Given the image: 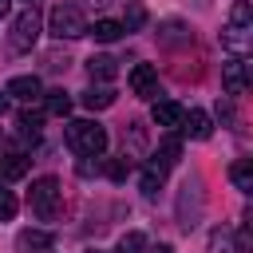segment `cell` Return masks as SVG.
<instances>
[{"mask_svg":"<svg viewBox=\"0 0 253 253\" xmlns=\"http://www.w3.org/2000/svg\"><path fill=\"white\" fill-rule=\"evenodd\" d=\"M67 146L75 154H87V158H99L107 150V126L91 123V119H75L67 123Z\"/></svg>","mask_w":253,"mask_h":253,"instance_id":"obj_1","label":"cell"},{"mask_svg":"<svg viewBox=\"0 0 253 253\" xmlns=\"http://www.w3.org/2000/svg\"><path fill=\"white\" fill-rule=\"evenodd\" d=\"M59 198H63V190H59V178H36L32 182V190H28V206H32V213L40 217V221H51L55 217V210H59Z\"/></svg>","mask_w":253,"mask_h":253,"instance_id":"obj_2","label":"cell"},{"mask_svg":"<svg viewBox=\"0 0 253 253\" xmlns=\"http://www.w3.org/2000/svg\"><path fill=\"white\" fill-rule=\"evenodd\" d=\"M47 32L55 40H75V36H87V20L75 4H55L47 12Z\"/></svg>","mask_w":253,"mask_h":253,"instance_id":"obj_3","label":"cell"},{"mask_svg":"<svg viewBox=\"0 0 253 253\" xmlns=\"http://www.w3.org/2000/svg\"><path fill=\"white\" fill-rule=\"evenodd\" d=\"M36 40H40V12H36V8H24V12L12 20L8 43H12V51H32Z\"/></svg>","mask_w":253,"mask_h":253,"instance_id":"obj_4","label":"cell"},{"mask_svg":"<svg viewBox=\"0 0 253 253\" xmlns=\"http://www.w3.org/2000/svg\"><path fill=\"white\" fill-rule=\"evenodd\" d=\"M198 217H202V190H198L194 182H186L182 194H178V225H182V229H194Z\"/></svg>","mask_w":253,"mask_h":253,"instance_id":"obj_5","label":"cell"},{"mask_svg":"<svg viewBox=\"0 0 253 253\" xmlns=\"http://www.w3.org/2000/svg\"><path fill=\"white\" fill-rule=\"evenodd\" d=\"M221 83H225L229 95H245V87H249V71H245V59H241V55H233V59L221 63Z\"/></svg>","mask_w":253,"mask_h":253,"instance_id":"obj_6","label":"cell"},{"mask_svg":"<svg viewBox=\"0 0 253 253\" xmlns=\"http://www.w3.org/2000/svg\"><path fill=\"white\" fill-rule=\"evenodd\" d=\"M130 91H134L138 99H154V91H158V71H154L150 63H134V67H130Z\"/></svg>","mask_w":253,"mask_h":253,"instance_id":"obj_7","label":"cell"},{"mask_svg":"<svg viewBox=\"0 0 253 253\" xmlns=\"http://www.w3.org/2000/svg\"><path fill=\"white\" fill-rule=\"evenodd\" d=\"M178 126H182V134H190V138H198V142H206V138L213 134L210 115L198 111V107H194V111H182V123H178Z\"/></svg>","mask_w":253,"mask_h":253,"instance_id":"obj_8","label":"cell"},{"mask_svg":"<svg viewBox=\"0 0 253 253\" xmlns=\"http://www.w3.org/2000/svg\"><path fill=\"white\" fill-rule=\"evenodd\" d=\"M4 95H8V99H20V103H32V99L43 95V87H40L36 75H16V79L4 87Z\"/></svg>","mask_w":253,"mask_h":253,"instance_id":"obj_9","label":"cell"},{"mask_svg":"<svg viewBox=\"0 0 253 253\" xmlns=\"http://www.w3.org/2000/svg\"><path fill=\"white\" fill-rule=\"evenodd\" d=\"M150 119H154L158 126H166V130H174V126L182 123V103H174V99H162V103H154V111H150Z\"/></svg>","mask_w":253,"mask_h":253,"instance_id":"obj_10","label":"cell"},{"mask_svg":"<svg viewBox=\"0 0 253 253\" xmlns=\"http://www.w3.org/2000/svg\"><path fill=\"white\" fill-rule=\"evenodd\" d=\"M166 174H170V170H166V166H158V162L150 158V162L142 166V178H138V186H142V194H146V198H154V194L162 190V182H166Z\"/></svg>","mask_w":253,"mask_h":253,"instance_id":"obj_11","label":"cell"},{"mask_svg":"<svg viewBox=\"0 0 253 253\" xmlns=\"http://www.w3.org/2000/svg\"><path fill=\"white\" fill-rule=\"evenodd\" d=\"M51 241H55V237H51L47 229H24V233L16 237L20 253H32V249H36V253H43V249H51Z\"/></svg>","mask_w":253,"mask_h":253,"instance_id":"obj_12","label":"cell"},{"mask_svg":"<svg viewBox=\"0 0 253 253\" xmlns=\"http://www.w3.org/2000/svg\"><path fill=\"white\" fill-rule=\"evenodd\" d=\"M71 111V95L63 91V87H55V91H43V115H51V119H63Z\"/></svg>","mask_w":253,"mask_h":253,"instance_id":"obj_13","label":"cell"},{"mask_svg":"<svg viewBox=\"0 0 253 253\" xmlns=\"http://www.w3.org/2000/svg\"><path fill=\"white\" fill-rule=\"evenodd\" d=\"M229 182H233L241 194H249V190H253V158H237V162L229 166Z\"/></svg>","mask_w":253,"mask_h":253,"instance_id":"obj_14","label":"cell"},{"mask_svg":"<svg viewBox=\"0 0 253 253\" xmlns=\"http://www.w3.org/2000/svg\"><path fill=\"white\" fill-rule=\"evenodd\" d=\"M194 36L186 32V24H178V20H170V24H162V32H158V43L162 47H174V43H190Z\"/></svg>","mask_w":253,"mask_h":253,"instance_id":"obj_15","label":"cell"},{"mask_svg":"<svg viewBox=\"0 0 253 253\" xmlns=\"http://www.w3.org/2000/svg\"><path fill=\"white\" fill-rule=\"evenodd\" d=\"M87 75H91V79H115V75H119V63H115L111 55H91V59H87Z\"/></svg>","mask_w":253,"mask_h":253,"instance_id":"obj_16","label":"cell"},{"mask_svg":"<svg viewBox=\"0 0 253 253\" xmlns=\"http://www.w3.org/2000/svg\"><path fill=\"white\" fill-rule=\"evenodd\" d=\"M178 158H182V138H162V146H158L154 162L170 170V166H178Z\"/></svg>","mask_w":253,"mask_h":253,"instance_id":"obj_17","label":"cell"},{"mask_svg":"<svg viewBox=\"0 0 253 253\" xmlns=\"http://www.w3.org/2000/svg\"><path fill=\"white\" fill-rule=\"evenodd\" d=\"M87 32H91L99 43H115V40L123 36V24H119V20H95V28H87Z\"/></svg>","mask_w":253,"mask_h":253,"instance_id":"obj_18","label":"cell"},{"mask_svg":"<svg viewBox=\"0 0 253 253\" xmlns=\"http://www.w3.org/2000/svg\"><path fill=\"white\" fill-rule=\"evenodd\" d=\"M115 103V91L111 87H91V91H83V107L87 111H103V107H111Z\"/></svg>","mask_w":253,"mask_h":253,"instance_id":"obj_19","label":"cell"},{"mask_svg":"<svg viewBox=\"0 0 253 253\" xmlns=\"http://www.w3.org/2000/svg\"><path fill=\"white\" fill-rule=\"evenodd\" d=\"M0 174L4 178H24L28 174V158L24 154H4L0 158Z\"/></svg>","mask_w":253,"mask_h":253,"instance_id":"obj_20","label":"cell"},{"mask_svg":"<svg viewBox=\"0 0 253 253\" xmlns=\"http://www.w3.org/2000/svg\"><path fill=\"white\" fill-rule=\"evenodd\" d=\"M119 253H146V233L142 229H126L119 237Z\"/></svg>","mask_w":253,"mask_h":253,"instance_id":"obj_21","label":"cell"},{"mask_svg":"<svg viewBox=\"0 0 253 253\" xmlns=\"http://www.w3.org/2000/svg\"><path fill=\"white\" fill-rule=\"evenodd\" d=\"M210 253H237L233 229H213V233H210Z\"/></svg>","mask_w":253,"mask_h":253,"instance_id":"obj_22","label":"cell"},{"mask_svg":"<svg viewBox=\"0 0 253 253\" xmlns=\"http://www.w3.org/2000/svg\"><path fill=\"white\" fill-rule=\"evenodd\" d=\"M229 24H233V28H253V8H249V0H233Z\"/></svg>","mask_w":253,"mask_h":253,"instance_id":"obj_23","label":"cell"},{"mask_svg":"<svg viewBox=\"0 0 253 253\" xmlns=\"http://www.w3.org/2000/svg\"><path fill=\"white\" fill-rule=\"evenodd\" d=\"M221 40H225L229 51H245V47H249V28H233V24H229Z\"/></svg>","mask_w":253,"mask_h":253,"instance_id":"obj_24","label":"cell"},{"mask_svg":"<svg viewBox=\"0 0 253 253\" xmlns=\"http://www.w3.org/2000/svg\"><path fill=\"white\" fill-rule=\"evenodd\" d=\"M107 178H111V182H126V178H130V158H126V154H123V158H111V162H107Z\"/></svg>","mask_w":253,"mask_h":253,"instance_id":"obj_25","label":"cell"},{"mask_svg":"<svg viewBox=\"0 0 253 253\" xmlns=\"http://www.w3.org/2000/svg\"><path fill=\"white\" fill-rule=\"evenodd\" d=\"M40 123H43V115L40 111H20V134H40Z\"/></svg>","mask_w":253,"mask_h":253,"instance_id":"obj_26","label":"cell"},{"mask_svg":"<svg viewBox=\"0 0 253 253\" xmlns=\"http://www.w3.org/2000/svg\"><path fill=\"white\" fill-rule=\"evenodd\" d=\"M16 210H20V202H16V194H12V190H0V221H8V217H16Z\"/></svg>","mask_w":253,"mask_h":253,"instance_id":"obj_27","label":"cell"},{"mask_svg":"<svg viewBox=\"0 0 253 253\" xmlns=\"http://www.w3.org/2000/svg\"><path fill=\"white\" fill-rule=\"evenodd\" d=\"M142 16H146V12H142V4H130V12H126V20H119V24H123V32H130V28H138V24H142Z\"/></svg>","mask_w":253,"mask_h":253,"instance_id":"obj_28","label":"cell"},{"mask_svg":"<svg viewBox=\"0 0 253 253\" xmlns=\"http://www.w3.org/2000/svg\"><path fill=\"white\" fill-rule=\"evenodd\" d=\"M95 170H99V162H91V158H87V154H83V162H79V174H83V178H91V174H95Z\"/></svg>","mask_w":253,"mask_h":253,"instance_id":"obj_29","label":"cell"},{"mask_svg":"<svg viewBox=\"0 0 253 253\" xmlns=\"http://www.w3.org/2000/svg\"><path fill=\"white\" fill-rule=\"evenodd\" d=\"M217 115H221L225 123H233V107H229V103H217Z\"/></svg>","mask_w":253,"mask_h":253,"instance_id":"obj_30","label":"cell"},{"mask_svg":"<svg viewBox=\"0 0 253 253\" xmlns=\"http://www.w3.org/2000/svg\"><path fill=\"white\" fill-rule=\"evenodd\" d=\"M8 8H12V0H0V16H8Z\"/></svg>","mask_w":253,"mask_h":253,"instance_id":"obj_31","label":"cell"},{"mask_svg":"<svg viewBox=\"0 0 253 253\" xmlns=\"http://www.w3.org/2000/svg\"><path fill=\"white\" fill-rule=\"evenodd\" d=\"M150 253H174V249H170V245H158V249H150Z\"/></svg>","mask_w":253,"mask_h":253,"instance_id":"obj_32","label":"cell"},{"mask_svg":"<svg viewBox=\"0 0 253 253\" xmlns=\"http://www.w3.org/2000/svg\"><path fill=\"white\" fill-rule=\"evenodd\" d=\"M4 111H8V95H0V115H4Z\"/></svg>","mask_w":253,"mask_h":253,"instance_id":"obj_33","label":"cell"},{"mask_svg":"<svg viewBox=\"0 0 253 253\" xmlns=\"http://www.w3.org/2000/svg\"><path fill=\"white\" fill-rule=\"evenodd\" d=\"M87 253H103V249H87Z\"/></svg>","mask_w":253,"mask_h":253,"instance_id":"obj_34","label":"cell"},{"mask_svg":"<svg viewBox=\"0 0 253 253\" xmlns=\"http://www.w3.org/2000/svg\"><path fill=\"white\" fill-rule=\"evenodd\" d=\"M95 4H111V0H95Z\"/></svg>","mask_w":253,"mask_h":253,"instance_id":"obj_35","label":"cell"}]
</instances>
